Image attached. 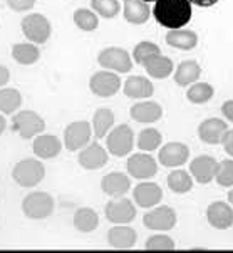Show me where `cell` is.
I'll return each mask as SVG.
<instances>
[{
    "mask_svg": "<svg viewBox=\"0 0 233 253\" xmlns=\"http://www.w3.org/2000/svg\"><path fill=\"white\" fill-rule=\"evenodd\" d=\"M153 15L166 29H181L191 20V3L188 0H156Z\"/></svg>",
    "mask_w": 233,
    "mask_h": 253,
    "instance_id": "obj_1",
    "label": "cell"
},
{
    "mask_svg": "<svg viewBox=\"0 0 233 253\" xmlns=\"http://www.w3.org/2000/svg\"><path fill=\"white\" fill-rule=\"evenodd\" d=\"M46 168L41 161L34 160V158H25V160L19 161L14 166L12 171V178L14 181L22 188H34L44 179Z\"/></svg>",
    "mask_w": 233,
    "mask_h": 253,
    "instance_id": "obj_2",
    "label": "cell"
},
{
    "mask_svg": "<svg viewBox=\"0 0 233 253\" xmlns=\"http://www.w3.org/2000/svg\"><path fill=\"white\" fill-rule=\"evenodd\" d=\"M22 211L30 220H44L54 211V198L46 191H32L22 201Z\"/></svg>",
    "mask_w": 233,
    "mask_h": 253,
    "instance_id": "obj_3",
    "label": "cell"
},
{
    "mask_svg": "<svg viewBox=\"0 0 233 253\" xmlns=\"http://www.w3.org/2000/svg\"><path fill=\"white\" fill-rule=\"evenodd\" d=\"M24 36L27 37L32 44H44L52 34V25L49 19L42 14H27L20 22Z\"/></svg>",
    "mask_w": 233,
    "mask_h": 253,
    "instance_id": "obj_4",
    "label": "cell"
},
{
    "mask_svg": "<svg viewBox=\"0 0 233 253\" xmlns=\"http://www.w3.org/2000/svg\"><path fill=\"white\" fill-rule=\"evenodd\" d=\"M133 144H135V132L128 124H119L107 132L106 148L113 156H128L133 149Z\"/></svg>",
    "mask_w": 233,
    "mask_h": 253,
    "instance_id": "obj_5",
    "label": "cell"
},
{
    "mask_svg": "<svg viewBox=\"0 0 233 253\" xmlns=\"http://www.w3.org/2000/svg\"><path fill=\"white\" fill-rule=\"evenodd\" d=\"M97 62L101 67L107 71L118 72V74H126L133 69V61L128 50L121 47H106L97 55Z\"/></svg>",
    "mask_w": 233,
    "mask_h": 253,
    "instance_id": "obj_6",
    "label": "cell"
},
{
    "mask_svg": "<svg viewBox=\"0 0 233 253\" xmlns=\"http://www.w3.org/2000/svg\"><path fill=\"white\" fill-rule=\"evenodd\" d=\"M12 127H14V131L19 132L22 139H32L46 129V123L41 114L25 109L14 116Z\"/></svg>",
    "mask_w": 233,
    "mask_h": 253,
    "instance_id": "obj_7",
    "label": "cell"
},
{
    "mask_svg": "<svg viewBox=\"0 0 233 253\" xmlns=\"http://www.w3.org/2000/svg\"><path fill=\"white\" fill-rule=\"evenodd\" d=\"M93 136V127L88 121H74L67 124L64 129V148L71 153L81 151L84 146L89 144Z\"/></svg>",
    "mask_w": 233,
    "mask_h": 253,
    "instance_id": "obj_8",
    "label": "cell"
},
{
    "mask_svg": "<svg viewBox=\"0 0 233 253\" xmlns=\"http://www.w3.org/2000/svg\"><path fill=\"white\" fill-rule=\"evenodd\" d=\"M89 89L97 97H111L121 89V79L118 72L99 71L89 79Z\"/></svg>",
    "mask_w": 233,
    "mask_h": 253,
    "instance_id": "obj_9",
    "label": "cell"
},
{
    "mask_svg": "<svg viewBox=\"0 0 233 253\" xmlns=\"http://www.w3.org/2000/svg\"><path fill=\"white\" fill-rule=\"evenodd\" d=\"M104 215L107 221L114 223V225H128V223H131L136 218V207L128 198L113 200L107 201Z\"/></svg>",
    "mask_w": 233,
    "mask_h": 253,
    "instance_id": "obj_10",
    "label": "cell"
},
{
    "mask_svg": "<svg viewBox=\"0 0 233 253\" xmlns=\"http://www.w3.org/2000/svg\"><path fill=\"white\" fill-rule=\"evenodd\" d=\"M128 173L136 179H149L156 176L158 173V163L153 156L143 153L131 154L128 160Z\"/></svg>",
    "mask_w": 233,
    "mask_h": 253,
    "instance_id": "obj_11",
    "label": "cell"
},
{
    "mask_svg": "<svg viewBox=\"0 0 233 253\" xmlns=\"http://www.w3.org/2000/svg\"><path fill=\"white\" fill-rule=\"evenodd\" d=\"M143 223L148 230L153 231H168L176 225V211L171 207H158L148 211L143 218Z\"/></svg>",
    "mask_w": 233,
    "mask_h": 253,
    "instance_id": "obj_12",
    "label": "cell"
},
{
    "mask_svg": "<svg viewBox=\"0 0 233 253\" xmlns=\"http://www.w3.org/2000/svg\"><path fill=\"white\" fill-rule=\"evenodd\" d=\"M189 158V148L183 143H168L159 149L158 161L166 168H180Z\"/></svg>",
    "mask_w": 233,
    "mask_h": 253,
    "instance_id": "obj_13",
    "label": "cell"
},
{
    "mask_svg": "<svg viewBox=\"0 0 233 253\" xmlns=\"http://www.w3.org/2000/svg\"><path fill=\"white\" fill-rule=\"evenodd\" d=\"M206 220L217 230L230 228L233 225V207L225 201H213L206 208Z\"/></svg>",
    "mask_w": 233,
    "mask_h": 253,
    "instance_id": "obj_14",
    "label": "cell"
},
{
    "mask_svg": "<svg viewBox=\"0 0 233 253\" xmlns=\"http://www.w3.org/2000/svg\"><path fill=\"white\" fill-rule=\"evenodd\" d=\"M217 169H218V161L215 158L208 156V154L196 156L195 160L189 163V174L200 184H206L211 179H215Z\"/></svg>",
    "mask_w": 233,
    "mask_h": 253,
    "instance_id": "obj_15",
    "label": "cell"
},
{
    "mask_svg": "<svg viewBox=\"0 0 233 253\" xmlns=\"http://www.w3.org/2000/svg\"><path fill=\"white\" fill-rule=\"evenodd\" d=\"M77 161L84 169H99L107 165V151L99 143H91L79 151Z\"/></svg>",
    "mask_w": 233,
    "mask_h": 253,
    "instance_id": "obj_16",
    "label": "cell"
},
{
    "mask_svg": "<svg viewBox=\"0 0 233 253\" xmlns=\"http://www.w3.org/2000/svg\"><path fill=\"white\" fill-rule=\"evenodd\" d=\"M133 198H135L138 207L153 208L163 200V190L156 183L143 181L138 184V186H135V190H133Z\"/></svg>",
    "mask_w": 233,
    "mask_h": 253,
    "instance_id": "obj_17",
    "label": "cell"
},
{
    "mask_svg": "<svg viewBox=\"0 0 233 253\" xmlns=\"http://www.w3.org/2000/svg\"><path fill=\"white\" fill-rule=\"evenodd\" d=\"M227 131H228L227 123L218 118L205 119V121L198 126V136H200V139L206 144H222Z\"/></svg>",
    "mask_w": 233,
    "mask_h": 253,
    "instance_id": "obj_18",
    "label": "cell"
},
{
    "mask_svg": "<svg viewBox=\"0 0 233 253\" xmlns=\"http://www.w3.org/2000/svg\"><path fill=\"white\" fill-rule=\"evenodd\" d=\"M32 149L41 160H52L62 151V141L54 134H37L34 138Z\"/></svg>",
    "mask_w": 233,
    "mask_h": 253,
    "instance_id": "obj_19",
    "label": "cell"
},
{
    "mask_svg": "<svg viewBox=\"0 0 233 253\" xmlns=\"http://www.w3.org/2000/svg\"><path fill=\"white\" fill-rule=\"evenodd\" d=\"M138 233L128 225H116L107 231V242L116 250H129L136 245Z\"/></svg>",
    "mask_w": 233,
    "mask_h": 253,
    "instance_id": "obj_20",
    "label": "cell"
},
{
    "mask_svg": "<svg viewBox=\"0 0 233 253\" xmlns=\"http://www.w3.org/2000/svg\"><path fill=\"white\" fill-rule=\"evenodd\" d=\"M131 188L128 174L124 173H109L101 179V190L111 198H119L124 196Z\"/></svg>",
    "mask_w": 233,
    "mask_h": 253,
    "instance_id": "obj_21",
    "label": "cell"
},
{
    "mask_svg": "<svg viewBox=\"0 0 233 253\" xmlns=\"http://www.w3.org/2000/svg\"><path fill=\"white\" fill-rule=\"evenodd\" d=\"M123 14H124V19H126L129 24L141 25L149 20L151 8L148 5V2H143V0H124Z\"/></svg>",
    "mask_w": 233,
    "mask_h": 253,
    "instance_id": "obj_22",
    "label": "cell"
},
{
    "mask_svg": "<svg viewBox=\"0 0 233 253\" xmlns=\"http://www.w3.org/2000/svg\"><path fill=\"white\" fill-rule=\"evenodd\" d=\"M129 116L136 123H154L163 116V108L154 101L136 102L129 111Z\"/></svg>",
    "mask_w": 233,
    "mask_h": 253,
    "instance_id": "obj_23",
    "label": "cell"
},
{
    "mask_svg": "<svg viewBox=\"0 0 233 253\" xmlns=\"http://www.w3.org/2000/svg\"><path fill=\"white\" fill-rule=\"evenodd\" d=\"M154 92V85L143 76H131L124 83V94L131 99H146Z\"/></svg>",
    "mask_w": 233,
    "mask_h": 253,
    "instance_id": "obj_24",
    "label": "cell"
},
{
    "mask_svg": "<svg viewBox=\"0 0 233 253\" xmlns=\"http://www.w3.org/2000/svg\"><path fill=\"white\" fill-rule=\"evenodd\" d=\"M166 44L180 50H191L198 44V36L188 29H171L166 34Z\"/></svg>",
    "mask_w": 233,
    "mask_h": 253,
    "instance_id": "obj_25",
    "label": "cell"
},
{
    "mask_svg": "<svg viewBox=\"0 0 233 253\" xmlns=\"http://www.w3.org/2000/svg\"><path fill=\"white\" fill-rule=\"evenodd\" d=\"M143 66L146 72H148L153 79H166L168 76H171V72L175 69L173 61L161 54H156V55H153V57H149L148 61H144Z\"/></svg>",
    "mask_w": 233,
    "mask_h": 253,
    "instance_id": "obj_26",
    "label": "cell"
},
{
    "mask_svg": "<svg viewBox=\"0 0 233 253\" xmlns=\"http://www.w3.org/2000/svg\"><path fill=\"white\" fill-rule=\"evenodd\" d=\"M201 76V67L196 61H183L175 71V83L185 87V85H191L196 83Z\"/></svg>",
    "mask_w": 233,
    "mask_h": 253,
    "instance_id": "obj_27",
    "label": "cell"
},
{
    "mask_svg": "<svg viewBox=\"0 0 233 253\" xmlns=\"http://www.w3.org/2000/svg\"><path fill=\"white\" fill-rule=\"evenodd\" d=\"M12 57L15 62L22 64V66H32L41 59V50L37 44L32 42H20L12 47Z\"/></svg>",
    "mask_w": 233,
    "mask_h": 253,
    "instance_id": "obj_28",
    "label": "cell"
},
{
    "mask_svg": "<svg viewBox=\"0 0 233 253\" xmlns=\"http://www.w3.org/2000/svg\"><path fill=\"white\" fill-rule=\"evenodd\" d=\"M114 126V113L107 108H101L94 113L93 118V134L97 139H102L107 136V132L111 131V127Z\"/></svg>",
    "mask_w": 233,
    "mask_h": 253,
    "instance_id": "obj_29",
    "label": "cell"
},
{
    "mask_svg": "<svg viewBox=\"0 0 233 253\" xmlns=\"http://www.w3.org/2000/svg\"><path fill=\"white\" fill-rule=\"evenodd\" d=\"M74 226L77 231H83V233H91L97 228L99 225V216L93 208H79L74 213Z\"/></svg>",
    "mask_w": 233,
    "mask_h": 253,
    "instance_id": "obj_30",
    "label": "cell"
},
{
    "mask_svg": "<svg viewBox=\"0 0 233 253\" xmlns=\"http://www.w3.org/2000/svg\"><path fill=\"white\" fill-rule=\"evenodd\" d=\"M168 186L173 193H178V195H185V193H189L193 188V178L191 174H188L185 169H175L171 171V174H168L166 179Z\"/></svg>",
    "mask_w": 233,
    "mask_h": 253,
    "instance_id": "obj_31",
    "label": "cell"
},
{
    "mask_svg": "<svg viewBox=\"0 0 233 253\" xmlns=\"http://www.w3.org/2000/svg\"><path fill=\"white\" fill-rule=\"evenodd\" d=\"M22 104V94L14 87L0 89V113L14 114Z\"/></svg>",
    "mask_w": 233,
    "mask_h": 253,
    "instance_id": "obj_32",
    "label": "cell"
},
{
    "mask_svg": "<svg viewBox=\"0 0 233 253\" xmlns=\"http://www.w3.org/2000/svg\"><path fill=\"white\" fill-rule=\"evenodd\" d=\"M215 94L213 85L208 83H193L186 92V99L193 104H205Z\"/></svg>",
    "mask_w": 233,
    "mask_h": 253,
    "instance_id": "obj_33",
    "label": "cell"
},
{
    "mask_svg": "<svg viewBox=\"0 0 233 253\" xmlns=\"http://www.w3.org/2000/svg\"><path fill=\"white\" fill-rule=\"evenodd\" d=\"M163 143V134L154 127H148L143 129L138 136V148L144 153H151L154 149H158Z\"/></svg>",
    "mask_w": 233,
    "mask_h": 253,
    "instance_id": "obj_34",
    "label": "cell"
},
{
    "mask_svg": "<svg viewBox=\"0 0 233 253\" xmlns=\"http://www.w3.org/2000/svg\"><path fill=\"white\" fill-rule=\"evenodd\" d=\"M74 24L81 31L84 32H93L97 29L99 25V19H97V14L91 8H77L74 12Z\"/></svg>",
    "mask_w": 233,
    "mask_h": 253,
    "instance_id": "obj_35",
    "label": "cell"
},
{
    "mask_svg": "<svg viewBox=\"0 0 233 253\" xmlns=\"http://www.w3.org/2000/svg\"><path fill=\"white\" fill-rule=\"evenodd\" d=\"M91 7L104 19H113L121 12L119 0H91Z\"/></svg>",
    "mask_w": 233,
    "mask_h": 253,
    "instance_id": "obj_36",
    "label": "cell"
},
{
    "mask_svg": "<svg viewBox=\"0 0 233 253\" xmlns=\"http://www.w3.org/2000/svg\"><path fill=\"white\" fill-rule=\"evenodd\" d=\"M156 54H161L159 47L154 44V42L143 41L135 47V50H133V59H135V62L143 66L144 61H148L149 57H153V55H156Z\"/></svg>",
    "mask_w": 233,
    "mask_h": 253,
    "instance_id": "obj_37",
    "label": "cell"
},
{
    "mask_svg": "<svg viewBox=\"0 0 233 253\" xmlns=\"http://www.w3.org/2000/svg\"><path fill=\"white\" fill-rule=\"evenodd\" d=\"M215 179L223 188L233 186V160L218 161V169L217 174H215Z\"/></svg>",
    "mask_w": 233,
    "mask_h": 253,
    "instance_id": "obj_38",
    "label": "cell"
},
{
    "mask_svg": "<svg viewBox=\"0 0 233 253\" xmlns=\"http://www.w3.org/2000/svg\"><path fill=\"white\" fill-rule=\"evenodd\" d=\"M146 250H173L175 248V240L168 235H153L146 240Z\"/></svg>",
    "mask_w": 233,
    "mask_h": 253,
    "instance_id": "obj_39",
    "label": "cell"
},
{
    "mask_svg": "<svg viewBox=\"0 0 233 253\" xmlns=\"http://www.w3.org/2000/svg\"><path fill=\"white\" fill-rule=\"evenodd\" d=\"M7 5L15 12H27L36 5V0H7Z\"/></svg>",
    "mask_w": 233,
    "mask_h": 253,
    "instance_id": "obj_40",
    "label": "cell"
},
{
    "mask_svg": "<svg viewBox=\"0 0 233 253\" xmlns=\"http://www.w3.org/2000/svg\"><path fill=\"white\" fill-rule=\"evenodd\" d=\"M222 144H223V148H225V151L233 158V129H228L225 132V138H223Z\"/></svg>",
    "mask_w": 233,
    "mask_h": 253,
    "instance_id": "obj_41",
    "label": "cell"
},
{
    "mask_svg": "<svg viewBox=\"0 0 233 253\" xmlns=\"http://www.w3.org/2000/svg\"><path fill=\"white\" fill-rule=\"evenodd\" d=\"M222 113L223 116L228 119L230 123H233V99H228L223 102V106H222Z\"/></svg>",
    "mask_w": 233,
    "mask_h": 253,
    "instance_id": "obj_42",
    "label": "cell"
},
{
    "mask_svg": "<svg viewBox=\"0 0 233 253\" xmlns=\"http://www.w3.org/2000/svg\"><path fill=\"white\" fill-rule=\"evenodd\" d=\"M10 81V71L5 66H0V89Z\"/></svg>",
    "mask_w": 233,
    "mask_h": 253,
    "instance_id": "obj_43",
    "label": "cell"
},
{
    "mask_svg": "<svg viewBox=\"0 0 233 253\" xmlns=\"http://www.w3.org/2000/svg\"><path fill=\"white\" fill-rule=\"evenodd\" d=\"M189 3H193V5H198V7H213L217 5V3L220 2V0H188Z\"/></svg>",
    "mask_w": 233,
    "mask_h": 253,
    "instance_id": "obj_44",
    "label": "cell"
},
{
    "mask_svg": "<svg viewBox=\"0 0 233 253\" xmlns=\"http://www.w3.org/2000/svg\"><path fill=\"white\" fill-rule=\"evenodd\" d=\"M5 127H7V121H5V118H3V114L0 113V136H2V132L5 131Z\"/></svg>",
    "mask_w": 233,
    "mask_h": 253,
    "instance_id": "obj_45",
    "label": "cell"
},
{
    "mask_svg": "<svg viewBox=\"0 0 233 253\" xmlns=\"http://www.w3.org/2000/svg\"><path fill=\"white\" fill-rule=\"evenodd\" d=\"M228 201H230V205L233 207V190H232L230 193H228Z\"/></svg>",
    "mask_w": 233,
    "mask_h": 253,
    "instance_id": "obj_46",
    "label": "cell"
},
{
    "mask_svg": "<svg viewBox=\"0 0 233 253\" xmlns=\"http://www.w3.org/2000/svg\"><path fill=\"white\" fill-rule=\"evenodd\" d=\"M143 2H156V0H143Z\"/></svg>",
    "mask_w": 233,
    "mask_h": 253,
    "instance_id": "obj_47",
    "label": "cell"
}]
</instances>
